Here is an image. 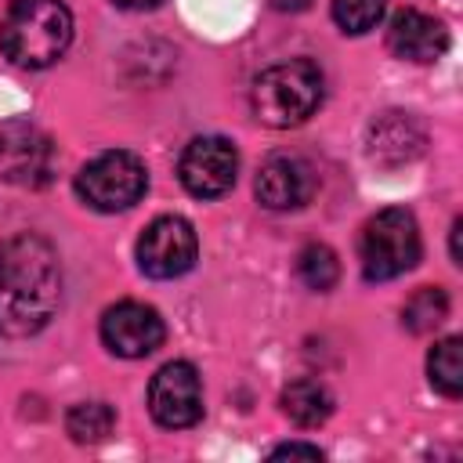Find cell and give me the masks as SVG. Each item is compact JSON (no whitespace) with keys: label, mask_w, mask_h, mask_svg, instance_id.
Segmentation results:
<instances>
[{"label":"cell","mask_w":463,"mask_h":463,"mask_svg":"<svg viewBox=\"0 0 463 463\" xmlns=\"http://www.w3.org/2000/svg\"><path fill=\"white\" fill-rule=\"evenodd\" d=\"M61 264L54 246L36 232L0 242V333L11 340L36 336L58 311Z\"/></svg>","instance_id":"cell-1"},{"label":"cell","mask_w":463,"mask_h":463,"mask_svg":"<svg viewBox=\"0 0 463 463\" xmlns=\"http://www.w3.org/2000/svg\"><path fill=\"white\" fill-rule=\"evenodd\" d=\"M72 43V11L61 0H14L0 22V51L18 69H47Z\"/></svg>","instance_id":"cell-2"},{"label":"cell","mask_w":463,"mask_h":463,"mask_svg":"<svg viewBox=\"0 0 463 463\" xmlns=\"http://www.w3.org/2000/svg\"><path fill=\"white\" fill-rule=\"evenodd\" d=\"M322 94H326L322 69L311 58H289V61L264 69L253 80L250 105L260 123L286 130V127H300L304 119H311L315 109L322 105Z\"/></svg>","instance_id":"cell-3"},{"label":"cell","mask_w":463,"mask_h":463,"mask_svg":"<svg viewBox=\"0 0 463 463\" xmlns=\"http://www.w3.org/2000/svg\"><path fill=\"white\" fill-rule=\"evenodd\" d=\"M420 253H423L420 228L405 206H387L373 213L358 235V260L369 282H391L412 271L420 264Z\"/></svg>","instance_id":"cell-4"},{"label":"cell","mask_w":463,"mask_h":463,"mask_svg":"<svg viewBox=\"0 0 463 463\" xmlns=\"http://www.w3.org/2000/svg\"><path fill=\"white\" fill-rule=\"evenodd\" d=\"M145 188H148V170L127 148L101 152L90 163H83L76 174V195L98 213L130 210L145 195Z\"/></svg>","instance_id":"cell-5"},{"label":"cell","mask_w":463,"mask_h":463,"mask_svg":"<svg viewBox=\"0 0 463 463\" xmlns=\"http://www.w3.org/2000/svg\"><path fill=\"white\" fill-rule=\"evenodd\" d=\"M195 257H199L195 228L174 213L156 217L137 239V268L148 279H181L184 271L195 268Z\"/></svg>","instance_id":"cell-6"},{"label":"cell","mask_w":463,"mask_h":463,"mask_svg":"<svg viewBox=\"0 0 463 463\" xmlns=\"http://www.w3.org/2000/svg\"><path fill=\"white\" fill-rule=\"evenodd\" d=\"M54 174V145L29 119H7L0 127V177L22 188H43Z\"/></svg>","instance_id":"cell-7"},{"label":"cell","mask_w":463,"mask_h":463,"mask_svg":"<svg viewBox=\"0 0 463 463\" xmlns=\"http://www.w3.org/2000/svg\"><path fill=\"white\" fill-rule=\"evenodd\" d=\"M235 174H239V152L221 134L192 137L177 159V177H181L184 192L195 199L224 195L235 184Z\"/></svg>","instance_id":"cell-8"},{"label":"cell","mask_w":463,"mask_h":463,"mask_svg":"<svg viewBox=\"0 0 463 463\" xmlns=\"http://www.w3.org/2000/svg\"><path fill=\"white\" fill-rule=\"evenodd\" d=\"M148 412L166 430H184L203 420V380L192 362H166L148 383Z\"/></svg>","instance_id":"cell-9"},{"label":"cell","mask_w":463,"mask_h":463,"mask_svg":"<svg viewBox=\"0 0 463 463\" xmlns=\"http://www.w3.org/2000/svg\"><path fill=\"white\" fill-rule=\"evenodd\" d=\"M101 344L119 358H145L166 340V326L156 307L137 300H119L101 315Z\"/></svg>","instance_id":"cell-10"},{"label":"cell","mask_w":463,"mask_h":463,"mask_svg":"<svg viewBox=\"0 0 463 463\" xmlns=\"http://www.w3.org/2000/svg\"><path fill=\"white\" fill-rule=\"evenodd\" d=\"M387 51L394 58L416 61V65L438 61L449 51V29L441 18L416 11V7H405L387 22Z\"/></svg>","instance_id":"cell-11"},{"label":"cell","mask_w":463,"mask_h":463,"mask_svg":"<svg viewBox=\"0 0 463 463\" xmlns=\"http://www.w3.org/2000/svg\"><path fill=\"white\" fill-rule=\"evenodd\" d=\"M253 192L264 210H275V213L300 210L315 195V170L297 156H271L260 166Z\"/></svg>","instance_id":"cell-12"},{"label":"cell","mask_w":463,"mask_h":463,"mask_svg":"<svg viewBox=\"0 0 463 463\" xmlns=\"http://www.w3.org/2000/svg\"><path fill=\"white\" fill-rule=\"evenodd\" d=\"M423 148V130L416 127V119L409 112H383L380 119H373L369 127V156L376 163L398 166L412 156H420Z\"/></svg>","instance_id":"cell-13"},{"label":"cell","mask_w":463,"mask_h":463,"mask_svg":"<svg viewBox=\"0 0 463 463\" xmlns=\"http://www.w3.org/2000/svg\"><path fill=\"white\" fill-rule=\"evenodd\" d=\"M279 405H282V416L297 427H322L333 416V394L318 380H293L282 391Z\"/></svg>","instance_id":"cell-14"},{"label":"cell","mask_w":463,"mask_h":463,"mask_svg":"<svg viewBox=\"0 0 463 463\" xmlns=\"http://www.w3.org/2000/svg\"><path fill=\"white\" fill-rule=\"evenodd\" d=\"M427 380L445 398H459L463 394V340L459 336H445V340H438L430 347Z\"/></svg>","instance_id":"cell-15"},{"label":"cell","mask_w":463,"mask_h":463,"mask_svg":"<svg viewBox=\"0 0 463 463\" xmlns=\"http://www.w3.org/2000/svg\"><path fill=\"white\" fill-rule=\"evenodd\" d=\"M112 427H116V409L109 402H80L65 412V430L80 445L105 441L112 434Z\"/></svg>","instance_id":"cell-16"},{"label":"cell","mask_w":463,"mask_h":463,"mask_svg":"<svg viewBox=\"0 0 463 463\" xmlns=\"http://www.w3.org/2000/svg\"><path fill=\"white\" fill-rule=\"evenodd\" d=\"M445 318H449V293H445L441 286H423V289H416V293L405 300V307H402V326H405L409 333H430V329H438Z\"/></svg>","instance_id":"cell-17"},{"label":"cell","mask_w":463,"mask_h":463,"mask_svg":"<svg viewBox=\"0 0 463 463\" xmlns=\"http://www.w3.org/2000/svg\"><path fill=\"white\" fill-rule=\"evenodd\" d=\"M297 275H300V282H304L307 289L326 293V289H333L336 279H340V260H336V253H333L326 242H307V246L297 253Z\"/></svg>","instance_id":"cell-18"},{"label":"cell","mask_w":463,"mask_h":463,"mask_svg":"<svg viewBox=\"0 0 463 463\" xmlns=\"http://www.w3.org/2000/svg\"><path fill=\"white\" fill-rule=\"evenodd\" d=\"M387 0H333V22L347 36H362L380 25Z\"/></svg>","instance_id":"cell-19"},{"label":"cell","mask_w":463,"mask_h":463,"mask_svg":"<svg viewBox=\"0 0 463 463\" xmlns=\"http://www.w3.org/2000/svg\"><path fill=\"white\" fill-rule=\"evenodd\" d=\"M282 456H304V459H322V449H318V445H307V441H286V445L271 449V459H282Z\"/></svg>","instance_id":"cell-20"},{"label":"cell","mask_w":463,"mask_h":463,"mask_svg":"<svg viewBox=\"0 0 463 463\" xmlns=\"http://www.w3.org/2000/svg\"><path fill=\"white\" fill-rule=\"evenodd\" d=\"M459 232H463V221L456 217L452 228H449V253H452V264H463V260H459Z\"/></svg>","instance_id":"cell-21"},{"label":"cell","mask_w":463,"mask_h":463,"mask_svg":"<svg viewBox=\"0 0 463 463\" xmlns=\"http://www.w3.org/2000/svg\"><path fill=\"white\" fill-rule=\"evenodd\" d=\"M275 11H282V14H297V11H307L311 7V0H268Z\"/></svg>","instance_id":"cell-22"},{"label":"cell","mask_w":463,"mask_h":463,"mask_svg":"<svg viewBox=\"0 0 463 463\" xmlns=\"http://www.w3.org/2000/svg\"><path fill=\"white\" fill-rule=\"evenodd\" d=\"M119 11H152V7H159L163 0H112Z\"/></svg>","instance_id":"cell-23"}]
</instances>
